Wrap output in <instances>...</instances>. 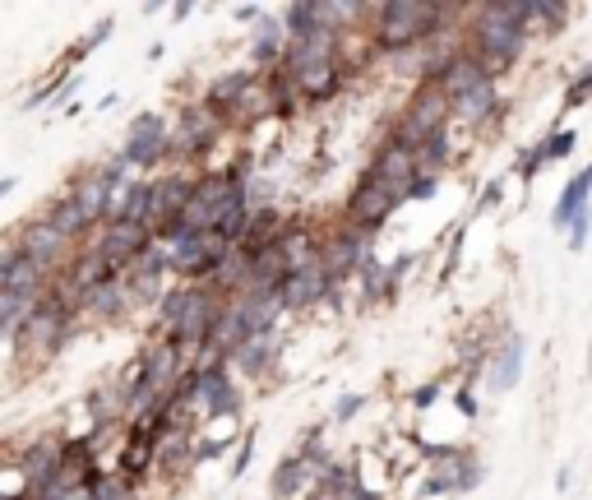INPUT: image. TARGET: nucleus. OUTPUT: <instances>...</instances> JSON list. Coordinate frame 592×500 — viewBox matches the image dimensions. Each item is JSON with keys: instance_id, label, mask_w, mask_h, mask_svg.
Listing matches in <instances>:
<instances>
[{"instance_id": "nucleus-37", "label": "nucleus", "mask_w": 592, "mask_h": 500, "mask_svg": "<svg viewBox=\"0 0 592 500\" xmlns=\"http://www.w3.org/2000/svg\"><path fill=\"white\" fill-rule=\"evenodd\" d=\"M542 167H546V158H542V148L537 144H519L514 148V171H519V181L523 186H532L542 177Z\"/></svg>"}, {"instance_id": "nucleus-42", "label": "nucleus", "mask_w": 592, "mask_h": 500, "mask_svg": "<svg viewBox=\"0 0 592 500\" xmlns=\"http://www.w3.org/2000/svg\"><path fill=\"white\" fill-rule=\"evenodd\" d=\"M440 186H445V177H426V171H417L407 186V204H430L440 195Z\"/></svg>"}, {"instance_id": "nucleus-24", "label": "nucleus", "mask_w": 592, "mask_h": 500, "mask_svg": "<svg viewBox=\"0 0 592 500\" xmlns=\"http://www.w3.org/2000/svg\"><path fill=\"white\" fill-rule=\"evenodd\" d=\"M399 293H403V287L393 283L389 260L370 255V260L362 264V274H357V306H362V311H380V306L399 301Z\"/></svg>"}, {"instance_id": "nucleus-40", "label": "nucleus", "mask_w": 592, "mask_h": 500, "mask_svg": "<svg viewBox=\"0 0 592 500\" xmlns=\"http://www.w3.org/2000/svg\"><path fill=\"white\" fill-rule=\"evenodd\" d=\"M246 204H250V209H269V204H279V181L264 177V171H260V177H254V181L246 186Z\"/></svg>"}, {"instance_id": "nucleus-27", "label": "nucleus", "mask_w": 592, "mask_h": 500, "mask_svg": "<svg viewBox=\"0 0 592 500\" xmlns=\"http://www.w3.org/2000/svg\"><path fill=\"white\" fill-rule=\"evenodd\" d=\"M569 19H575V5L569 0H528V33L550 43V37H560L569 28Z\"/></svg>"}, {"instance_id": "nucleus-48", "label": "nucleus", "mask_w": 592, "mask_h": 500, "mask_svg": "<svg viewBox=\"0 0 592 500\" xmlns=\"http://www.w3.org/2000/svg\"><path fill=\"white\" fill-rule=\"evenodd\" d=\"M569 487H575V468H569V464H565V468L556 473V491H569Z\"/></svg>"}, {"instance_id": "nucleus-15", "label": "nucleus", "mask_w": 592, "mask_h": 500, "mask_svg": "<svg viewBox=\"0 0 592 500\" xmlns=\"http://www.w3.org/2000/svg\"><path fill=\"white\" fill-rule=\"evenodd\" d=\"M287 47H292V37H287V28H283V14L279 10H269L260 24L250 28V43H246V56H250V70H260V74H269V70H279L283 66V56H287Z\"/></svg>"}, {"instance_id": "nucleus-3", "label": "nucleus", "mask_w": 592, "mask_h": 500, "mask_svg": "<svg viewBox=\"0 0 592 500\" xmlns=\"http://www.w3.org/2000/svg\"><path fill=\"white\" fill-rule=\"evenodd\" d=\"M79 330H84V320L61 311V306H51L43 301V311H37L24 330H19L14 343H5V353L19 361V357H28V361H56L70 343L79 338Z\"/></svg>"}, {"instance_id": "nucleus-6", "label": "nucleus", "mask_w": 592, "mask_h": 500, "mask_svg": "<svg viewBox=\"0 0 592 500\" xmlns=\"http://www.w3.org/2000/svg\"><path fill=\"white\" fill-rule=\"evenodd\" d=\"M19 250H24V255L28 260H37V264H43L47 269V274L56 278V274H61V269L74 260V241H66L61 233H56V227L47 223V218H37V214H28V218H19L14 227H10V233H5Z\"/></svg>"}, {"instance_id": "nucleus-51", "label": "nucleus", "mask_w": 592, "mask_h": 500, "mask_svg": "<svg viewBox=\"0 0 592 500\" xmlns=\"http://www.w3.org/2000/svg\"><path fill=\"white\" fill-rule=\"evenodd\" d=\"M14 186H19V177H0V200L14 195Z\"/></svg>"}, {"instance_id": "nucleus-25", "label": "nucleus", "mask_w": 592, "mask_h": 500, "mask_svg": "<svg viewBox=\"0 0 592 500\" xmlns=\"http://www.w3.org/2000/svg\"><path fill=\"white\" fill-rule=\"evenodd\" d=\"M194 440H200V431H171L157 445V483H181L194 473Z\"/></svg>"}, {"instance_id": "nucleus-41", "label": "nucleus", "mask_w": 592, "mask_h": 500, "mask_svg": "<svg viewBox=\"0 0 592 500\" xmlns=\"http://www.w3.org/2000/svg\"><path fill=\"white\" fill-rule=\"evenodd\" d=\"M453 408H459L467 421L482 417V403H477V380H459L453 384Z\"/></svg>"}, {"instance_id": "nucleus-19", "label": "nucleus", "mask_w": 592, "mask_h": 500, "mask_svg": "<svg viewBox=\"0 0 592 500\" xmlns=\"http://www.w3.org/2000/svg\"><path fill=\"white\" fill-rule=\"evenodd\" d=\"M66 195H74L79 204H84V214L103 227V214H107V204H111V186H107V171L103 163H88V167H74L70 177H66Z\"/></svg>"}, {"instance_id": "nucleus-50", "label": "nucleus", "mask_w": 592, "mask_h": 500, "mask_svg": "<svg viewBox=\"0 0 592 500\" xmlns=\"http://www.w3.org/2000/svg\"><path fill=\"white\" fill-rule=\"evenodd\" d=\"M116 107H121V93H107V98L97 103V111H116Z\"/></svg>"}, {"instance_id": "nucleus-17", "label": "nucleus", "mask_w": 592, "mask_h": 500, "mask_svg": "<svg viewBox=\"0 0 592 500\" xmlns=\"http://www.w3.org/2000/svg\"><path fill=\"white\" fill-rule=\"evenodd\" d=\"M79 316H84V324H126L134 316L126 274L103 283V287H93V293H84V301H79Z\"/></svg>"}, {"instance_id": "nucleus-23", "label": "nucleus", "mask_w": 592, "mask_h": 500, "mask_svg": "<svg viewBox=\"0 0 592 500\" xmlns=\"http://www.w3.org/2000/svg\"><path fill=\"white\" fill-rule=\"evenodd\" d=\"M333 293V278L324 274V264L315 269H296V274L283 283V301H287V316H306L315 306H324Z\"/></svg>"}, {"instance_id": "nucleus-33", "label": "nucleus", "mask_w": 592, "mask_h": 500, "mask_svg": "<svg viewBox=\"0 0 592 500\" xmlns=\"http://www.w3.org/2000/svg\"><path fill=\"white\" fill-rule=\"evenodd\" d=\"M445 390H449V376H436V380H422L407 390V408L412 413H430L436 403H445Z\"/></svg>"}, {"instance_id": "nucleus-16", "label": "nucleus", "mask_w": 592, "mask_h": 500, "mask_svg": "<svg viewBox=\"0 0 592 500\" xmlns=\"http://www.w3.org/2000/svg\"><path fill=\"white\" fill-rule=\"evenodd\" d=\"M37 218H47L56 233H61L66 241H74V246H93L97 241V233H103V227H97L88 214H84V204H79L74 195H66V190H56V195L37 209Z\"/></svg>"}, {"instance_id": "nucleus-29", "label": "nucleus", "mask_w": 592, "mask_h": 500, "mask_svg": "<svg viewBox=\"0 0 592 500\" xmlns=\"http://www.w3.org/2000/svg\"><path fill=\"white\" fill-rule=\"evenodd\" d=\"M486 80H490V70L463 47L459 56H453V66H449V74H445V84H440V88L449 93V103H453V98H463V93H472V88L486 84Z\"/></svg>"}, {"instance_id": "nucleus-18", "label": "nucleus", "mask_w": 592, "mask_h": 500, "mask_svg": "<svg viewBox=\"0 0 592 500\" xmlns=\"http://www.w3.org/2000/svg\"><path fill=\"white\" fill-rule=\"evenodd\" d=\"M93 246L103 250V255H107L116 269H130V264L153 246V227H140V223H111V227H103V233H97Z\"/></svg>"}, {"instance_id": "nucleus-36", "label": "nucleus", "mask_w": 592, "mask_h": 500, "mask_svg": "<svg viewBox=\"0 0 592 500\" xmlns=\"http://www.w3.org/2000/svg\"><path fill=\"white\" fill-rule=\"evenodd\" d=\"M88 496H93V500H140L144 491H140V487H130V483H126V477H121V473H116V468H111V473H107V477H103V483H97V487H93Z\"/></svg>"}, {"instance_id": "nucleus-22", "label": "nucleus", "mask_w": 592, "mask_h": 500, "mask_svg": "<svg viewBox=\"0 0 592 500\" xmlns=\"http://www.w3.org/2000/svg\"><path fill=\"white\" fill-rule=\"evenodd\" d=\"M0 287H10V293H43V287H51V274L5 237V246H0Z\"/></svg>"}, {"instance_id": "nucleus-20", "label": "nucleus", "mask_w": 592, "mask_h": 500, "mask_svg": "<svg viewBox=\"0 0 592 500\" xmlns=\"http://www.w3.org/2000/svg\"><path fill=\"white\" fill-rule=\"evenodd\" d=\"M84 417H88V427L93 431H126V390H121V380H103V384H93V390L84 394Z\"/></svg>"}, {"instance_id": "nucleus-7", "label": "nucleus", "mask_w": 592, "mask_h": 500, "mask_svg": "<svg viewBox=\"0 0 592 500\" xmlns=\"http://www.w3.org/2000/svg\"><path fill=\"white\" fill-rule=\"evenodd\" d=\"M375 255V237H366V233H357V227H347V223H333L329 233H324V274L339 283V287H347V283H357V274H362V264Z\"/></svg>"}, {"instance_id": "nucleus-45", "label": "nucleus", "mask_w": 592, "mask_h": 500, "mask_svg": "<svg viewBox=\"0 0 592 500\" xmlns=\"http://www.w3.org/2000/svg\"><path fill=\"white\" fill-rule=\"evenodd\" d=\"M588 241H592V209H588V214H583V218L565 233V246L575 250V255H579V250H588Z\"/></svg>"}, {"instance_id": "nucleus-10", "label": "nucleus", "mask_w": 592, "mask_h": 500, "mask_svg": "<svg viewBox=\"0 0 592 500\" xmlns=\"http://www.w3.org/2000/svg\"><path fill=\"white\" fill-rule=\"evenodd\" d=\"M523 361H528V334H523V330H509V334L500 338V348L490 353V361H486L482 390H486V394H509V390H519Z\"/></svg>"}, {"instance_id": "nucleus-13", "label": "nucleus", "mask_w": 592, "mask_h": 500, "mask_svg": "<svg viewBox=\"0 0 592 500\" xmlns=\"http://www.w3.org/2000/svg\"><path fill=\"white\" fill-rule=\"evenodd\" d=\"M292 74V70H287ZM296 84H301V98H306V107H329V103H339L343 93H347V84L357 80L343 61H320V66H306V70H296L292 74Z\"/></svg>"}, {"instance_id": "nucleus-11", "label": "nucleus", "mask_w": 592, "mask_h": 500, "mask_svg": "<svg viewBox=\"0 0 592 500\" xmlns=\"http://www.w3.org/2000/svg\"><path fill=\"white\" fill-rule=\"evenodd\" d=\"M366 171H370L375 181L403 190V200H407V186H412V177H417V153H412L407 144H399L393 134H380V140H375V148H370Z\"/></svg>"}, {"instance_id": "nucleus-43", "label": "nucleus", "mask_w": 592, "mask_h": 500, "mask_svg": "<svg viewBox=\"0 0 592 500\" xmlns=\"http://www.w3.org/2000/svg\"><path fill=\"white\" fill-rule=\"evenodd\" d=\"M153 130H171L163 111H134L130 126H126V134H153Z\"/></svg>"}, {"instance_id": "nucleus-28", "label": "nucleus", "mask_w": 592, "mask_h": 500, "mask_svg": "<svg viewBox=\"0 0 592 500\" xmlns=\"http://www.w3.org/2000/svg\"><path fill=\"white\" fill-rule=\"evenodd\" d=\"M279 14H283V28H287L292 43H315V37H324L320 0H292V5H283Z\"/></svg>"}, {"instance_id": "nucleus-47", "label": "nucleus", "mask_w": 592, "mask_h": 500, "mask_svg": "<svg viewBox=\"0 0 592 500\" xmlns=\"http://www.w3.org/2000/svg\"><path fill=\"white\" fill-rule=\"evenodd\" d=\"M264 14H269L264 5H236V10H232V19H236V24H250V28H254V24H260V19H264Z\"/></svg>"}, {"instance_id": "nucleus-32", "label": "nucleus", "mask_w": 592, "mask_h": 500, "mask_svg": "<svg viewBox=\"0 0 592 500\" xmlns=\"http://www.w3.org/2000/svg\"><path fill=\"white\" fill-rule=\"evenodd\" d=\"M537 148H542V158H546V167H550V163H565V158H575V148H579V130H575V126L546 130V134H542V140H537Z\"/></svg>"}, {"instance_id": "nucleus-52", "label": "nucleus", "mask_w": 592, "mask_h": 500, "mask_svg": "<svg viewBox=\"0 0 592 500\" xmlns=\"http://www.w3.org/2000/svg\"><path fill=\"white\" fill-rule=\"evenodd\" d=\"M588 371H592V343H588Z\"/></svg>"}, {"instance_id": "nucleus-2", "label": "nucleus", "mask_w": 592, "mask_h": 500, "mask_svg": "<svg viewBox=\"0 0 592 500\" xmlns=\"http://www.w3.org/2000/svg\"><path fill=\"white\" fill-rule=\"evenodd\" d=\"M453 126V103H449V93L440 84H412L407 93V103L393 111L384 134H393L399 144H407L412 153H417L430 134H440Z\"/></svg>"}, {"instance_id": "nucleus-35", "label": "nucleus", "mask_w": 592, "mask_h": 500, "mask_svg": "<svg viewBox=\"0 0 592 500\" xmlns=\"http://www.w3.org/2000/svg\"><path fill=\"white\" fill-rule=\"evenodd\" d=\"M366 408H370V394H357V390L339 394V398H333V408H329V421H333V427H347V421H357Z\"/></svg>"}, {"instance_id": "nucleus-4", "label": "nucleus", "mask_w": 592, "mask_h": 500, "mask_svg": "<svg viewBox=\"0 0 592 500\" xmlns=\"http://www.w3.org/2000/svg\"><path fill=\"white\" fill-rule=\"evenodd\" d=\"M403 204H407L403 190H393V186H384V181H375L370 171H362V177L352 181L343 209H339V223L357 227V233H366V237L380 241V233L389 227V218L399 214Z\"/></svg>"}, {"instance_id": "nucleus-9", "label": "nucleus", "mask_w": 592, "mask_h": 500, "mask_svg": "<svg viewBox=\"0 0 592 500\" xmlns=\"http://www.w3.org/2000/svg\"><path fill=\"white\" fill-rule=\"evenodd\" d=\"M194 190H200V171L186 167H167L163 177H153V204H149V227H163L167 218H181L194 204Z\"/></svg>"}, {"instance_id": "nucleus-5", "label": "nucleus", "mask_w": 592, "mask_h": 500, "mask_svg": "<svg viewBox=\"0 0 592 500\" xmlns=\"http://www.w3.org/2000/svg\"><path fill=\"white\" fill-rule=\"evenodd\" d=\"M66 445H70V431H37L33 440H24V450L10 454V473H19V483L28 491L47 487L66 468Z\"/></svg>"}, {"instance_id": "nucleus-34", "label": "nucleus", "mask_w": 592, "mask_h": 500, "mask_svg": "<svg viewBox=\"0 0 592 500\" xmlns=\"http://www.w3.org/2000/svg\"><path fill=\"white\" fill-rule=\"evenodd\" d=\"M254 445H260V427H246L236 436V454H232V468H227V483H241L250 473V459H254Z\"/></svg>"}, {"instance_id": "nucleus-14", "label": "nucleus", "mask_w": 592, "mask_h": 500, "mask_svg": "<svg viewBox=\"0 0 592 500\" xmlns=\"http://www.w3.org/2000/svg\"><path fill=\"white\" fill-rule=\"evenodd\" d=\"M254 84H260V70H250V66L223 70V74H213V80L204 84L200 103L213 111V117H223V121H227V130H232V111L241 107V98H246V93H250Z\"/></svg>"}, {"instance_id": "nucleus-49", "label": "nucleus", "mask_w": 592, "mask_h": 500, "mask_svg": "<svg viewBox=\"0 0 592 500\" xmlns=\"http://www.w3.org/2000/svg\"><path fill=\"white\" fill-rule=\"evenodd\" d=\"M171 24H186V19H194V5H171Z\"/></svg>"}, {"instance_id": "nucleus-31", "label": "nucleus", "mask_w": 592, "mask_h": 500, "mask_svg": "<svg viewBox=\"0 0 592 500\" xmlns=\"http://www.w3.org/2000/svg\"><path fill=\"white\" fill-rule=\"evenodd\" d=\"M592 103V61L579 66L575 74L565 80V93H560V117H569V111H579Z\"/></svg>"}, {"instance_id": "nucleus-12", "label": "nucleus", "mask_w": 592, "mask_h": 500, "mask_svg": "<svg viewBox=\"0 0 592 500\" xmlns=\"http://www.w3.org/2000/svg\"><path fill=\"white\" fill-rule=\"evenodd\" d=\"M121 163L134 177H163L171 167V130H153V134H126L121 140Z\"/></svg>"}, {"instance_id": "nucleus-1", "label": "nucleus", "mask_w": 592, "mask_h": 500, "mask_svg": "<svg viewBox=\"0 0 592 500\" xmlns=\"http://www.w3.org/2000/svg\"><path fill=\"white\" fill-rule=\"evenodd\" d=\"M528 43H532L528 28L509 24V19H496L486 5H472V14H467V51L477 56L496 80H505V74L523 61Z\"/></svg>"}, {"instance_id": "nucleus-46", "label": "nucleus", "mask_w": 592, "mask_h": 500, "mask_svg": "<svg viewBox=\"0 0 592 500\" xmlns=\"http://www.w3.org/2000/svg\"><path fill=\"white\" fill-rule=\"evenodd\" d=\"M417 264H422V255H417V250H403L399 260H389V274H393V283L403 287V278H412V274H417Z\"/></svg>"}, {"instance_id": "nucleus-38", "label": "nucleus", "mask_w": 592, "mask_h": 500, "mask_svg": "<svg viewBox=\"0 0 592 500\" xmlns=\"http://www.w3.org/2000/svg\"><path fill=\"white\" fill-rule=\"evenodd\" d=\"M463 241H467V223H459L449 233V250H445V264H440V283H449L453 274H459V264H463Z\"/></svg>"}, {"instance_id": "nucleus-44", "label": "nucleus", "mask_w": 592, "mask_h": 500, "mask_svg": "<svg viewBox=\"0 0 592 500\" xmlns=\"http://www.w3.org/2000/svg\"><path fill=\"white\" fill-rule=\"evenodd\" d=\"M500 204H505V177H490L477 195V214H490V209H500Z\"/></svg>"}, {"instance_id": "nucleus-39", "label": "nucleus", "mask_w": 592, "mask_h": 500, "mask_svg": "<svg viewBox=\"0 0 592 500\" xmlns=\"http://www.w3.org/2000/svg\"><path fill=\"white\" fill-rule=\"evenodd\" d=\"M236 445V440H218V436H200L194 440V473H200L204 464H218V459Z\"/></svg>"}, {"instance_id": "nucleus-21", "label": "nucleus", "mask_w": 592, "mask_h": 500, "mask_svg": "<svg viewBox=\"0 0 592 500\" xmlns=\"http://www.w3.org/2000/svg\"><path fill=\"white\" fill-rule=\"evenodd\" d=\"M588 209H592V163H583L575 177L560 186L556 204H550V227H556V233H569V227H575Z\"/></svg>"}, {"instance_id": "nucleus-8", "label": "nucleus", "mask_w": 592, "mask_h": 500, "mask_svg": "<svg viewBox=\"0 0 592 500\" xmlns=\"http://www.w3.org/2000/svg\"><path fill=\"white\" fill-rule=\"evenodd\" d=\"M283 353H287V330L283 324H273V330L250 334V343L236 353L232 371L241 380H250V384H273L283 376Z\"/></svg>"}, {"instance_id": "nucleus-30", "label": "nucleus", "mask_w": 592, "mask_h": 500, "mask_svg": "<svg viewBox=\"0 0 592 500\" xmlns=\"http://www.w3.org/2000/svg\"><path fill=\"white\" fill-rule=\"evenodd\" d=\"M459 163V144H453V126L430 134V140L417 148V171H426V177H445V171Z\"/></svg>"}, {"instance_id": "nucleus-26", "label": "nucleus", "mask_w": 592, "mask_h": 500, "mask_svg": "<svg viewBox=\"0 0 592 500\" xmlns=\"http://www.w3.org/2000/svg\"><path fill=\"white\" fill-rule=\"evenodd\" d=\"M310 487H315V473H310L306 459L292 450V454L279 459V468H273V477H269V500H306Z\"/></svg>"}]
</instances>
